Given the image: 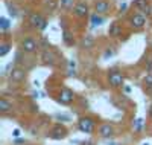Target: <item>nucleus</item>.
I'll list each match as a JSON object with an SVG mask.
<instances>
[{"mask_svg":"<svg viewBox=\"0 0 152 145\" xmlns=\"http://www.w3.org/2000/svg\"><path fill=\"white\" fill-rule=\"evenodd\" d=\"M29 23L32 28H38L40 31H44L47 28V20L41 16V14H37V12H34V14H31L29 17Z\"/></svg>","mask_w":152,"mask_h":145,"instance_id":"obj_1","label":"nucleus"},{"mask_svg":"<svg viewBox=\"0 0 152 145\" xmlns=\"http://www.w3.org/2000/svg\"><path fill=\"white\" fill-rule=\"evenodd\" d=\"M78 128H79V131H82V133L91 135L94 131V121L91 119V118H81V119L78 121Z\"/></svg>","mask_w":152,"mask_h":145,"instance_id":"obj_2","label":"nucleus"},{"mask_svg":"<svg viewBox=\"0 0 152 145\" xmlns=\"http://www.w3.org/2000/svg\"><path fill=\"white\" fill-rule=\"evenodd\" d=\"M123 81H125V78H123L122 72L111 70L108 73V83L111 84V87H120V86H123Z\"/></svg>","mask_w":152,"mask_h":145,"instance_id":"obj_3","label":"nucleus"},{"mask_svg":"<svg viewBox=\"0 0 152 145\" xmlns=\"http://www.w3.org/2000/svg\"><path fill=\"white\" fill-rule=\"evenodd\" d=\"M21 49L24 52H28V54H32V52H35L38 49V43L34 40V38H24V40L21 41Z\"/></svg>","mask_w":152,"mask_h":145,"instance_id":"obj_4","label":"nucleus"},{"mask_svg":"<svg viewBox=\"0 0 152 145\" xmlns=\"http://www.w3.org/2000/svg\"><path fill=\"white\" fill-rule=\"evenodd\" d=\"M94 11L97 14H108L111 11V3L107 2V0H97L94 5Z\"/></svg>","mask_w":152,"mask_h":145,"instance_id":"obj_5","label":"nucleus"},{"mask_svg":"<svg viewBox=\"0 0 152 145\" xmlns=\"http://www.w3.org/2000/svg\"><path fill=\"white\" fill-rule=\"evenodd\" d=\"M73 99H75V95L70 89H62L61 90L59 98H58V101L61 104H70V102H73Z\"/></svg>","mask_w":152,"mask_h":145,"instance_id":"obj_6","label":"nucleus"},{"mask_svg":"<svg viewBox=\"0 0 152 145\" xmlns=\"http://www.w3.org/2000/svg\"><path fill=\"white\" fill-rule=\"evenodd\" d=\"M73 14H75L76 17H79V18H84V17L88 14V6H87V3H84V2L76 3V6L73 8Z\"/></svg>","mask_w":152,"mask_h":145,"instance_id":"obj_7","label":"nucleus"},{"mask_svg":"<svg viewBox=\"0 0 152 145\" xmlns=\"http://www.w3.org/2000/svg\"><path fill=\"white\" fill-rule=\"evenodd\" d=\"M113 135H114V128H113V125H110V124H102V125L99 127V136H100V138L110 139Z\"/></svg>","mask_w":152,"mask_h":145,"instance_id":"obj_8","label":"nucleus"},{"mask_svg":"<svg viewBox=\"0 0 152 145\" xmlns=\"http://www.w3.org/2000/svg\"><path fill=\"white\" fill-rule=\"evenodd\" d=\"M145 23H146V18H145L143 14H134L131 17V24H132L134 29H142L145 26Z\"/></svg>","mask_w":152,"mask_h":145,"instance_id":"obj_9","label":"nucleus"},{"mask_svg":"<svg viewBox=\"0 0 152 145\" xmlns=\"http://www.w3.org/2000/svg\"><path fill=\"white\" fill-rule=\"evenodd\" d=\"M9 78L12 81H15V83H20V81H23L24 78H26V72H24L23 69H20V67H15V69H12V72L9 73Z\"/></svg>","mask_w":152,"mask_h":145,"instance_id":"obj_10","label":"nucleus"},{"mask_svg":"<svg viewBox=\"0 0 152 145\" xmlns=\"http://www.w3.org/2000/svg\"><path fill=\"white\" fill-rule=\"evenodd\" d=\"M67 136V130L64 128V127H55L53 130H52V133H50V138L52 139H64Z\"/></svg>","mask_w":152,"mask_h":145,"instance_id":"obj_11","label":"nucleus"},{"mask_svg":"<svg viewBox=\"0 0 152 145\" xmlns=\"http://www.w3.org/2000/svg\"><path fill=\"white\" fill-rule=\"evenodd\" d=\"M90 21H91V28H96V26L102 24L105 21V18L100 16V14H97V12H94V14L91 16V18H90Z\"/></svg>","mask_w":152,"mask_h":145,"instance_id":"obj_12","label":"nucleus"},{"mask_svg":"<svg viewBox=\"0 0 152 145\" xmlns=\"http://www.w3.org/2000/svg\"><path fill=\"white\" fill-rule=\"evenodd\" d=\"M11 109H12V104L6 98H0V112H2V113H8Z\"/></svg>","mask_w":152,"mask_h":145,"instance_id":"obj_13","label":"nucleus"},{"mask_svg":"<svg viewBox=\"0 0 152 145\" xmlns=\"http://www.w3.org/2000/svg\"><path fill=\"white\" fill-rule=\"evenodd\" d=\"M41 58H43V61L47 63V64H53V63H55V55L52 54V52H49L47 49L41 54Z\"/></svg>","mask_w":152,"mask_h":145,"instance_id":"obj_14","label":"nucleus"},{"mask_svg":"<svg viewBox=\"0 0 152 145\" xmlns=\"http://www.w3.org/2000/svg\"><path fill=\"white\" fill-rule=\"evenodd\" d=\"M59 5H61L62 9H66V11H70V9H73V8L76 6L75 0H61Z\"/></svg>","mask_w":152,"mask_h":145,"instance_id":"obj_15","label":"nucleus"},{"mask_svg":"<svg viewBox=\"0 0 152 145\" xmlns=\"http://www.w3.org/2000/svg\"><path fill=\"white\" fill-rule=\"evenodd\" d=\"M62 40H64V43L67 46H73L75 44V38H73V35L69 31H64V34H62Z\"/></svg>","mask_w":152,"mask_h":145,"instance_id":"obj_16","label":"nucleus"},{"mask_svg":"<svg viewBox=\"0 0 152 145\" xmlns=\"http://www.w3.org/2000/svg\"><path fill=\"white\" fill-rule=\"evenodd\" d=\"M108 32H110L111 37H117V35L120 34V26H119V23H111Z\"/></svg>","mask_w":152,"mask_h":145,"instance_id":"obj_17","label":"nucleus"},{"mask_svg":"<svg viewBox=\"0 0 152 145\" xmlns=\"http://www.w3.org/2000/svg\"><path fill=\"white\" fill-rule=\"evenodd\" d=\"M143 83H145L148 92H152V73H148V75L143 78Z\"/></svg>","mask_w":152,"mask_h":145,"instance_id":"obj_18","label":"nucleus"},{"mask_svg":"<svg viewBox=\"0 0 152 145\" xmlns=\"http://www.w3.org/2000/svg\"><path fill=\"white\" fill-rule=\"evenodd\" d=\"M134 6H135L137 9H142V11H143V9L148 6V0H135Z\"/></svg>","mask_w":152,"mask_h":145,"instance_id":"obj_19","label":"nucleus"},{"mask_svg":"<svg viewBox=\"0 0 152 145\" xmlns=\"http://www.w3.org/2000/svg\"><path fill=\"white\" fill-rule=\"evenodd\" d=\"M0 28H2L3 31H8V29L11 28V23H9V20H8V18H5V17L0 18Z\"/></svg>","mask_w":152,"mask_h":145,"instance_id":"obj_20","label":"nucleus"},{"mask_svg":"<svg viewBox=\"0 0 152 145\" xmlns=\"http://www.w3.org/2000/svg\"><path fill=\"white\" fill-rule=\"evenodd\" d=\"M11 50V44H8V43H3L2 46H0V57H5L8 52Z\"/></svg>","mask_w":152,"mask_h":145,"instance_id":"obj_21","label":"nucleus"},{"mask_svg":"<svg viewBox=\"0 0 152 145\" xmlns=\"http://www.w3.org/2000/svg\"><path fill=\"white\" fill-rule=\"evenodd\" d=\"M142 127H143V119H142V118H138V119L134 121V130L135 131H140Z\"/></svg>","mask_w":152,"mask_h":145,"instance_id":"obj_22","label":"nucleus"},{"mask_svg":"<svg viewBox=\"0 0 152 145\" xmlns=\"http://www.w3.org/2000/svg\"><path fill=\"white\" fill-rule=\"evenodd\" d=\"M82 46H84V47H87V49H88V47H91V46H93V38H91V37H87V38H84Z\"/></svg>","mask_w":152,"mask_h":145,"instance_id":"obj_23","label":"nucleus"},{"mask_svg":"<svg viewBox=\"0 0 152 145\" xmlns=\"http://www.w3.org/2000/svg\"><path fill=\"white\" fill-rule=\"evenodd\" d=\"M46 6H47V9H49L50 12H52V11L56 9V2H55V0H49V2L46 3Z\"/></svg>","mask_w":152,"mask_h":145,"instance_id":"obj_24","label":"nucleus"},{"mask_svg":"<svg viewBox=\"0 0 152 145\" xmlns=\"http://www.w3.org/2000/svg\"><path fill=\"white\" fill-rule=\"evenodd\" d=\"M8 9H9V14H11L12 17H15V16L18 14V12H17V9H15L14 6H11V5H8Z\"/></svg>","mask_w":152,"mask_h":145,"instance_id":"obj_25","label":"nucleus"},{"mask_svg":"<svg viewBox=\"0 0 152 145\" xmlns=\"http://www.w3.org/2000/svg\"><path fill=\"white\" fill-rule=\"evenodd\" d=\"M143 12L146 14V17H151V16H152V8H151V6H146V8L143 9Z\"/></svg>","mask_w":152,"mask_h":145,"instance_id":"obj_26","label":"nucleus"},{"mask_svg":"<svg viewBox=\"0 0 152 145\" xmlns=\"http://www.w3.org/2000/svg\"><path fill=\"white\" fill-rule=\"evenodd\" d=\"M111 55H114V50H113V49H107L105 54H104V58H108V57H111Z\"/></svg>","mask_w":152,"mask_h":145,"instance_id":"obj_27","label":"nucleus"},{"mask_svg":"<svg viewBox=\"0 0 152 145\" xmlns=\"http://www.w3.org/2000/svg\"><path fill=\"white\" fill-rule=\"evenodd\" d=\"M146 72L148 73H152V60H149L148 64H146Z\"/></svg>","mask_w":152,"mask_h":145,"instance_id":"obj_28","label":"nucleus"},{"mask_svg":"<svg viewBox=\"0 0 152 145\" xmlns=\"http://www.w3.org/2000/svg\"><path fill=\"white\" fill-rule=\"evenodd\" d=\"M12 135H14V138H18L21 133H20V130H18V128H15L14 131H12Z\"/></svg>","mask_w":152,"mask_h":145,"instance_id":"obj_29","label":"nucleus"},{"mask_svg":"<svg viewBox=\"0 0 152 145\" xmlns=\"http://www.w3.org/2000/svg\"><path fill=\"white\" fill-rule=\"evenodd\" d=\"M126 6H128L126 3H122V5H120V11H125V9H126Z\"/></svg>","mask_w":152,"mask_h":145,"instance_id":"obj_30","label":"nucleus"},{"mask_svg":"<svg viewBox=\"0 0 152 145\" xmlns=\"http://www.w3.org/2000/svg\"><path fill=\"white\" fill-rule=\"evenodd\" d=\"M149 116L152 118V105H151V107H149Z\"/></svg>","mask_w":152,"mask_h":145,"instance_id":"obj_31","label":"nucleus"},{"mask_svg":"<svg viewBox=\"0 0 152 145\" xmlns=\"http://www.w3.org/2000/svg\"><path fill=\"white\" fill-rule=\"evenodd\" d=\"M143 145H149V144H148V142H145V144H143Z\"/></svg>","mask_w":152,"mask_h":145,"instance_id":"obj_32","label":"nucleus"}]
</instances>
